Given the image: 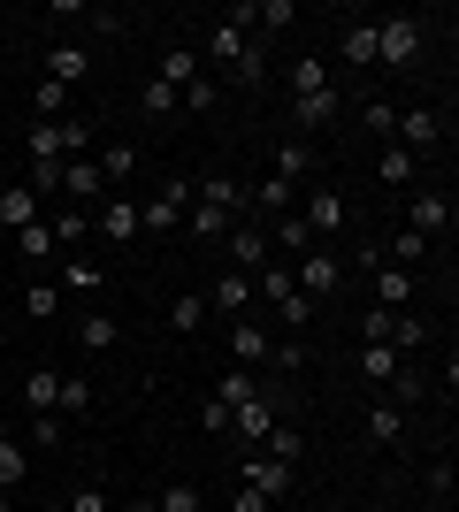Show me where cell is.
Segmentation results:
<instances>
[{"label":"cell","mask_w":459,"mask_h":512,"mask_svg":"<svg viewBox=\"0 0 459 512\" xmlns=\"http://www.w3.org/2000/svg\"><path fill=\"white\" fill-rule=\"evenodd\" d=\"M85 146H92L85 115H62V123H31V130H23V153H31L39 169H62V161H77Z\"/></svg>","instance_id":"1"},{"label":"cell","mask_w":459,"mask_h":512,"mask_svg":"<svg viewBox=\"0 0 459 512\" xmlns=\"http://www.w3.org/2000/svg\"><path fill=\"white\" fill-rule=\"evenodd\" d=\"M421 39H429V23H421V16H383V23H375V62H383V69H414Z\"/></svg>","instance_id":"2"},{"label":"cell","mask_w":459,"mask_h":512,"mask_svg":"<svg viewBox=\"0 0 459 512\" xmlns=\"http://www.w3.org/2000/svg\"><path fill=\"white\" fill-rule=\"evenodd\" d=\"M238 490H261L268 505H284V497L299 490V467H276L268 451H245V467H238Z\"/></svg>","instance_id":"3"},{"label":"cell","mask_w":459,"mask_h":512,"mask_svg":"<svg viewBox=\"0 0 459 512\" xmlns=\"http://www.w3.org/2000/svg\"><path fill=\"white\" fill-rule=\"evenodd\" d=\"M291 283H299L306 299L322 306V299H329V291H337V283H345V260L329 253V245H314V253H299V260H291Z\"/></svg>","instance_id":"4"},{"label":"cell","mask_w":459,"mask_h":512,"mask_svg":"<svg viewBox=\"0 0 459 512\" xmlns=\"http://www.w3.org/2000/svg\"><path fill=\"white\" fill-rule=\"evenodd\" d=\"M406 230L429 237V245H437V237H452V192H444V184L414 192V199H406Z\"/></svg>","instance_id":"5"},{"label":"cell","mask_w":459,"mask_h":512,"mask_svg":"<svg viewBox=\"0 0 459 512\" xmlns=\"http://www.w3.org/2000/svg\"><path fill=\"white\" fill-rule=\"evenodd\" d=\"M299 222H306V230H314V237L329 245V237H337V230L352 222V207H345V192H329V184H314V192L299 199Z\"/></svg>","instance_id":"6"},{"label":"cell","mask_w":459,"mask_h":512,"mask_svg":"<svg viewBox=\"0 0 459 512\" xmlns=\"http://www.w3.org/2000/svg\"><path fill=\"white\" fill-rule=\"evenodd\" d=\"M391 138L421 161V153H437V146H444V115H437V107H398V130H391Z\"/></svg>","instance_id":"7"},{"label":"cell","mask_w":459,"mask_h":512,"mask_svg":"<svg viewBox=\"0 0 459 512\" xmlns=\"http://www.w3.org/2000/svg\"><path fill=\"white\" fill-rule=\"evenodd\" d=\"M62 199L69 207H100V199H108V176H100V161H92V153H77V161H62Z\"/></svg>","instance_id":"8"},{"label":"cell","mask_w":459,"mask_h":512,"mask_svg":"<svg viewBox=\"0 0 459 512\" xmlns=\"http://www.w3.org/2000/svg\"><path fill=\"white\" fill-rule=\"evenodd\" d=\"M184 207H192V184L169 176V184L153 192V207H138V222H146V230H184Z\"/></svg>","instance_id":"9"},{"label":"cell","mask_w":459,"mask_h":512,"mask_svg":"<svg viewBox=\"0 0 459 512\" xmlns=\"http://www.w3.org/2000/svg\"><path fill=\"white\" fill-rule=\"evenodd\" d=\"M337 107H345V92L329 85V92H306V100H291V138H314V130L337 123Z\"/></svg>","instance_id":"10"},{"label":"cell","mask_w":459,"mask_h":512,"mask_svg":"<svg viewBox=\"0 0 459 512\" xmlns=\"http://www.w3.org/2000/svg\"><path fill=\"white\" fill-rule=\"evenodd\" d=\"M245 306H253V276H245V268H222V276H215V291H207V314L245 321Z\"/></svg>","instance_id":"11"},{"label":"cell","mask_w":459,"mask_h":512,"mask_svg":"<svg viewBox=\"0 0 459 512\" xmlns=\"http://www.w3.org/2000/svg\"><path fill=\"white\" fill-rule=\"evenodd\" d=\"M245 46H253V31H245V8H230V16L215 23V39H207V54H215V69H238Z\"/></svg>","instance_id":"12"},{"label":"cell","mask_w":459,"mask_h":512,"mask_svg":"<svg viewBox=\"0 0 459 512\" xmlns=\"http://www.w3.org/2000/svg\"><path fill=\"white\" fill-rule=\"evenodd\" d=\"M92 222H100V237H108V245H138V230H146V222H138V199H100V214H92Z\"/></svg>","instance_id":"13"},{"label":"cell","mask_w":459,"mask_h":512,"mask_svg":"<svg viewBox=\"0 0 459 512\" xmlns=\"http://www.w3.org/2000/svg\"><path fill=\"white\" fill-rule=\"evenodd\" d=\"M46 77H54V85H85V77H92V46L85 39H62L54 54H46Z\"/></svg>","instance_id":"14"},{"label":"cell","mask_w":459,"mask_h":512,"mask_svg":"<svg viewBox=\"0 0 459 512\" xmlns=\"http://www.w3.org/2000/svg\"><path fill=\"white\" fill-rule=\"evenodd\" d=\"M207 398H215V406H253V398H261V375H253V367H222L215 375V390H207Z\"/></svg>","instance_id":"15"},{"label":"cell","mask_w":459,"mask_h":512,"mask_svg":"<svg viewBox=\"0 0 459 512\" xmlns=\"http://www.w3.org/2000/svg\"><path fill=\"white\" fill-rule=\"evenodd\" d=\"M368 283H375V306H383V314H406V306H414V276H406V268H391V260H383Z\"/></svg>","instance_id":"16"},{"label":"cell","mask_w":459,"mask_h":512,"mask_svg":"<svg viewBox=\"0 0 459 512\" xmlns=\"http://www.w3.org/2000/svg\"><path fill=\"white\" fill-rule=\"evenodd\" d=\"M31 222H39V192H31V184H8V192H0V237L31 230Z\"/></svg>","instance_id":"17"},{"label":"cell","mask_w":459,"mask_h":512,"mask_svg":"<svg viewBox=\"0 0 459 512\" xmlns=\"http://www.w3.org/2000/svg\"><path fill=\"white\" fill-rule=\"evenodd\" d=\"M268 344H276V337H268L261 321L245 314L238 329H230V367H261V360H268Z\"/></svg>","instance_id":"18"},{"label":"cell","mask_w":459,"mask_h":512,"mask_svg":"<svg viewBox=\"0 0 459 512\" xmlns=\"http://www.w3.org/2000/svg\"><path fill=\"white\" fill-rule=\"evenodd\" d=\"M268 428H276V398H253V406H238L230 413V436H245V444H268Z\"/></svg>","instance_id":"19"},{"label":"cell","mask_w":459,"mask_h":512,"mask_svg":"<svg viewBox=\"0 0 459 512\" xmlns=\"http://www.w3.org/2000/svg\"><path fill=\"white\" fill-rule=\"evenodd\" d=\"M360 375H368L375 390H391L398 375H406V352H391V344H360Z\"/></svg>","instance_id":"20"},{"label":"cell","mask_w":459,"mask_h":512,"mask_svg":"<svg viewBox=\"0 0 459 512\" xmlns=\"http://www.w3.org/2000/svg\"><path fill=\"white\" fill-rule=\"evenodd\" d=\"M299 23V0H261V8H245V31H261V46L276 39V31H291Z\"/></svg>","instance_id":"21"},{"label":"cell","mask_w":459,"mask_h":512,"mask_svg":"<svg viewBox=\"0 0 459 512\" xmlns=\"http://www.w3.org/2000/svg\"><path fill=\"white\" fill-rule=\"evenodd\" d=\"M199 77H207V69H199L192 46H161V85H169V92H192Z\"/></svg>","instance_id":"22"},{"label":"cell","mask_w":459,"mask_h":512,"mask_svg":"<svg viewBox=\"0 0 459 512\" xmlns=\"http://www.w3.org/2000/svg\"><path fill=\"white\" fill-rule=\"evenodd\" d=\"M230 260H238L245 276H253V268H268V237H261V222H230Z\"/></svg>","instance_id":"23"},{"label":"cell","mask_w":459,"mask_h":512,"mask_svg":"<svg viewBox=\"0 0 459 512\" xmlns=\"http://www.w3.org/2000/svg\"><path fill=\"white\" fill-rule=\"evenodd\" d=\"M23 406L31 413H62V375H54V367H31V375H23Z\"/></svg>","instance_id":"24"},{"label":"cell","mask_w":459,"mask_h":512,"mask_svg":"<svg viewBox=\"0 0 459 512\" xmlns=\"http://www.w3.org/2000/svg\"><path fill=\"white\" fill-rule=\"evenodd\" d=\"M199 207H222L230 222H238V214H245V184H238V176H199Z\"/></svg>","instance_id":"25"},{"label":"cell","mask_w":459,"mask_h":512,"mask_svg":"<svg viewBox=\"0 0 459 512\" xmlns=\"http://www.w3.org/2000/svg\"><path fill=\"white\" fill-rule=\"evenodd\" d=\"M54 283H62V299H69V291H77V299H92V291H100V283H108V276H100V268H92L85 253H69L62 268H54Z\"/></svg>","instance_id":"26"},{"label":"cell","mask_w":459,"mask_h":512,"mask_svg":"<svg viewBox=\"0 0 459 512\" xmlns=\"http://www.w3.org/2000/svg\"><path fill=\"white\" fill-rule=\"evenodd\" d=\"M368 436H375L383 451H391V444H406V406H391V398H375V406H368Z\"/></svg>","instance_id":"27"},{"label":"cell","mask_w":459,"mask_h":512,"mask_svg":"<svg viewBox=\"0 0 459 512\" xmlns=\"http://www.w3.org/2000/svg\"><path fill=\"white\" fill-rule=\"evenodd\" d=\"M414 169H421V161H414L406 146H383V161H375V184H383V192H406V184H414Z\"/></svg>","instance_id":"28"},{"label":"cell","mask_w":459,"mask_h":512,"mask_svg":"<svg viewBox=\"0 0 459 512\" xmlns=\"http://www.w3.org/2000/svg\"><path fill=\"white\" fill-rule=\"evenodd\" d=\"M62 115H69V85L39 77V85H31V123H62Z\"/></svg>","instance_id":"29"},{"label":"cell","mask_w":459,"mask_h":512,"mask_svg":"<svg viewBox=\"0 0 459 512\" xmlns=\"http://www.w3.org/2000/svg\"><path fill=\"white\" fill-rule=\"evenodd\" d=\"M276 176H284V184H306V176H314V146H306V138H284V146H276Z\"/></svg>","instance_id":"30"},{"label":"cell","mask_w":459,"mask_h":512,"mask_svg":"<svg viewBox=\"0 0 459 512\" xmlns=\"http://www.w3.org/2000/svg\"><path fill=\"white\" fill-rule=\"evenodd\" d=\"M268 459H276V467H299V459H306V436H299V428H291V421H276V428H268Z\"/></svg>","instance_id":"31"},{"label":"cell","mask_w":459,"mask_h":512,"mask_svg":"<svg viewBox=\"0 0 459 512\" xmlns=\"http://www.w3.org/2000/svg\"><path fill=\"white\" fill-rule=\"evenodd\" d=\"M337 54H345L352 69H375V23H345V39H337Z\"/></svg>","instance_id":"32"},{"label":"cell","mask_w":459,"mask_h":512,"mask_svg":"<svg viewBox=\"0 0 459 512\" xmlns=\"http://www.w3.org/2000/svg\"><path fill=\"white\" fill-rule=\"evenodd\" d=\"M46 230H54V245H85L92 214H85V207H54V214H46Z\"/></svg>","instance_id":"33"},{"label":"cell","mask_w":459,"mask_h":512,"mask_svg":"<svg viewBox=\"0 0 459 512\" xmlns=\"http://www.w3.org/2000/svg\"><path fill=\"white\" fill-rule=\"evenodd\" d=\"M115 337H123V321H115V314H85V321H77V344H85V352H108Z\"/></svg>","instance_id":"34"},{"label":"cell","mask_w":459,"mask_h":512,"mask_svg":"<svg viewBox=\"0 0 459 512\" xmlns=\"http://www.w3.org/2000/svg\"><path fill=\"white\" fill-rule=\"evenodd\" d=\"M306 92H329L322 54H299V62H291V100H306Z\"/></svg>","instance_id":"35"},{"label":"cell","mask_w":459,"mask_h":512,"mask_svg":"<svg viewBox=\"0 0 459 512\" xmlns=\"http://www.w3.org/2000/svg\"><path fill=\"white\" fill-rule=\"evenodd\" d=\"M62 245H54V230H46V214L31 222V230H16V260H54Z\"/></svg>","instance_id":"36"},{"label":"cell","mask_w":459,"mask_h":512,"mask_svg":"<svg viewBox=\"0 0 459 512\" xmlns=\"http://www.w3.org/2000/svg\"><path fill=\"white\" fill-rule=\"evenodd\" d=\"M429 253H437V245H429V237H414V230H398V237H391V268H406V276H414Z\"/></svg>","instance_id":"37"},{"label":"cell","mask_w":459,"mask_h":512,"mask_svg":"<svg viewBox=\"0 0 459 512\" xmlns=\"http://www.w3.org/2000/svg\"><path fill=\"white\" fill-rule=\"evenodd\" d=\"M23 314H31V321H54V314H62V283H31V291H23Z\"/></svg>","instance_id":"38"},{"label":"cell","mask_w":459,"mask_h":512,"mask_svg":"<svg viewBox=\"0 0 459 512\" xmlns=\"http://www.w3.org/2000/svg\"><path fill=\"white\" fill-rule=\"evenodd\" d=\"M276 245H284L291 260H299V253H314V230H306V222H299V207H291L284 222H276Z\"/></svg>","instance_id":"39"},{"label":"cell","mask_w":459,"mask_h":512,"mask_svg":"<svg viewBox=\"0 0 459 512\" xmlns=\"http://www.w3.org/2000/svg\"><path fill=\"white\" fill-rule=\"evenodd\" d=\"M184 230H192L199 245H207V237H222V230H230V214H222V207H184Z\"/></svg>","instance_id":"40"},{"label":"cell","mask_w":459,"mask_h":512,"mask_svg":"<svg viewBox=\"0 0 459 512\" xmlns=\"http://www.w3.org/2000/svg\"><path fill=\"white\" fill-rule=\"evenodd\" d=\"M92 161H100V176H108V184H123V176L138 169V146H100Z\"/></svg>","instance_id":"41"},{"label":"cell","mask_w":459,"mask_h":512,"mask_svg":"<svg viewBox=\"0 0 459 512\" xmlns=\"http://www.w3.org/2000/svg\"><path fill=\"white\" fill-rule=\"evenodd\" d=\"M92 413V383L85 375H62V421H85Z\"/></svg>","instance_id":"42"},{"label":"cell","mask_w":459,"mask_h":512,"mask_svg":"<svg viewBox=\"0 0 459 512\" xmlns=\"http://www.w3.org/2000/svg\"><path fill=\"white\" fill-rule=\"evenodd\" d=\"M199 321H207V299H199V291H176L169 299V329H199Z\"/></svg>","instance_id":"43"},{"label":"cell","mask_w":459,"mask_h":512,"mask_svg":"<svg viewBox=\"0 0 459 512\" xmlns=\"http://www.w3.org/2000/svg\"><path fill=\"white\" fill-rule=\"evenodd\" d=\"M23 474H31V459H23V444H16V436H0V490H16Z\"/></svg>","instance_id":"44"},{"label":"cell","mask_w":459,"mask_h":512,"mask_svg":"<svg viewBox=\"0 0 459 512\" xmlns=\"http://www.w3.org/2000/svg\"><path fill=\"white\" fill-rule=\"evenodd\" d=\"M360 123H368V130H375V138H383V146H391V130H398V107H391V100H383V92H375V100H368V107H360Z\"/></svg>","instance_id":"45"},{"label":"cell","mask_w":459,"mask_h":512,"mask_svg":"<svg viewBox=\"0 0 459 512\" xmlns=\"http://www.w3.org/2000/svg\"><path fill=\"white\" fill-rule=\"evenodd\" d=\"M383 398H391V406H421V398H429V383H421V367L406 360V375H398V383L383 390Z\"/></svg>","instance_id":"46"},{"label":"cell","mask_w":459,"mask_h":512,"mask_svg":"<svg viewBox=\"0 0 459 512\" xmlns=\"http://www.w3.org/2000/svg\"><path fill=\"white\" fill-rule=\"evenodd\" d=\"M268 367H276V375H299V367H306V337H284V344H268Z\"/></svg>","instance_id":"47"},{"label":"cell","mask_w":459,"mask_h":512,"mask_svg":"<svg viewBox=\"0 0 459 512\" xmlns=\"http://www.w3.org/2000/svg\"><path fill=\"white\" fill-rule=\"evenodd\" d=\"M62 436H69V421H62V413H31V444H39V451H54Z\"/></svg>","instance_id":"48"},{"label":"cell","mask_w":459,"mask_h":512,"mask_svg":"<svg viewBox=\"0 0 459 512\" xmlns=\"http://www.w3.org/2000/svg\"><path fill=\"white\" fill-rule=\"evenodd\" d=\"M253 276H261V306H276V299H291V291H299V283H291V268H253Z\"/></svg>","instance_id":"49"},{"label":"cell","mask_w":459,"mask_h":512,"mask_svg":"<svg viewBox=\"0 0 459 512\" xmlns=\"http://www.w3.org/2000/svg\"><path fill=\"white\" fill-rule=\"evenodd\" d=\"M276 321H284V329H306V321H314V299H306V291H291V299H276Z\"/></svg>","instance_id":"50"},{"label":"cell","mask_w":459,"mask_h":512,"mask_svg":"<svg viewBox=\"0 0 459 512\" xmlns=\"http://www.w3.org/2000/svg\"><path fill=\"white\" fill-rule=\"evenodd\" d=\"M352 268H360V276H375V268H383V237H360V245H352V260H345V276Z\"/></svg>","instance_id":"51"},{"label":"cell","mask_w":459,"mask_h":512,"mask_svg":"<svg viewBox=\"0 0 459 512\" xmlns=\"http://www.w3.org/2000/svg\"><path fill=\"white\" fill-rule=\"evenodd\" d=\"M230 77H238V85H268V46H245V62L230 69Z\"/></svg>","instance_id":"52"},{"label":"cell","mask_w":459,"mask_h":512,"mask_svg":"<svg viewBox=\"0 0 459 512\" xmlns=\"http://www.w3.org/2000/svg\"><path fill=\"white\" fill-rule=\"evenodd\" d=\"M138 107H146V115H176V92L153 77V85H138Z\"/></svg>","instance_id":"53"},{"label":"cell","mask_w":459,"mask_h":512,"mask_svg":"<svg viewBox=\"0 0 459 512\" xmlns=\"http://www.w3.org/2000/svg\"><path fill=\"white\" fill-rule=\"evenodd\" d=\"M153 505H161V512H199V490H192V482H169Z\"/></svg>","instance_id":"54"},{"label":"cell","mask_w":459,"mask_h":512,"mask_svg":"<svg viewBox=\"0 0 459 512\" xmlns=\"http://www.w3.org/2000/svg\"><path fill=\"white\" fill-rule=\"evenodd\" d=\"M215 100H222V85H207V77H199L192 92H176V107H192V115H207V107H215Z\"/></svg>","instance_id":"55"},{"label":"cell","mask_w":459,"mask_h":512,"mask_svg":"<svg viewBox=\"0 0 459 512\" xmlns=\"http://www.w3.org/2000/svg\"><path fill=\"white\" fill-rule=\"evenodd\" d=\"M62 512H115V505H108V490H92V482H85L77 497H62Z\"/></svg>","instance_id":"56"},{"label":"cell","mask_w":459,"mask_h":512,"mask_svg":"<svg viewBox=\"0 0 459 512\" xmlns=\"http://www.w3.org/2000/svg\"><path fill=\"white\" fill-rule=\"evenodd\" d=\"M199 428H207V436H230V406H215V398H199Z\"/></svg>","instance_id":"57"},{"label":"cell","mask_w":459,"mask_h":512,"mask_svg":"<svg viewBox=\"0 0 459 512\" xmlns=\"http://www.w3.org/2000/svg\"><path fill=\"white\" fill-rule=\"evenodd\" d=\"M31 192H39V199H62V169H39V161H31Z\"/></svg>","instance_id":"58"},{"label":"cell","mask_w":459,"mask_h":512,"mask_svg":"<svg viewBox=\"0 0 459 512\" xmlns=\"http://www.w3.org/2000/svg\"><path fill=\"white\" fill-rule=\"evenodd\" d=\"M85 23L100 31V39H115V31H123V16H115V8H85Z\"/></svg>","instance_id":"59"},{"label":"cell","mask_w":459,"mask_h":512,"mask_svg":"<svg viewBox=\"0 0 459 512\" xmlns=\"http://www.w3.org/2000/svg\"><path fill=\"white\" fill-rule=\"evenodd\" d=\"M230 512H268V497L261 490H238V497H230Z\"/></svg>","instance_id":"60"},{"label":"cell","mask_w":459,"mask_h":512,"mask_svg":"<svg viewBox=\"0 0 459 512\" xmlns=\"http://www.w3.org/2000/svg\"><path fill=\"white\" fill-rule=\"evenodd\" d=\"M123 512H161V505H153V497H131V505H123Z\"/></svg>","instance_id":"61"},{"label":"cell","mask_w":459,"mask_h":512,"mask_svg":"<svg viewBox=\"0 0 459 512\" xmlns=\"http://www.w3.org/2000/svg\"><path fill=\"white\" fill-rule=\"evenodd\" d=\"M8 497H16V490H0V512H8Z\"/></svg>","instance_id":"62"},{"label":"cell","mask_w":459,"mask_h":512,"mask_svg":"<svg viewBox=\"0 0 459 512\" xmlns=\"http://www.w3.org/2000/svg\"><path fill=\"white\" fill-rule=\"evenodd\" d=\"M0 436H8V428H0Z\"/></svg>","instance_id":"63"}]
</instances>
